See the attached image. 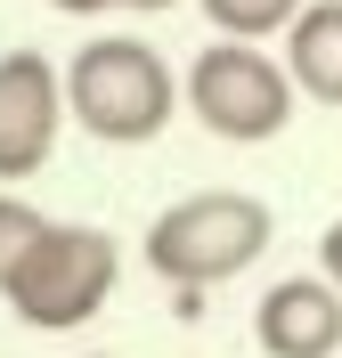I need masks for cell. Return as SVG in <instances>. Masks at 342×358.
<instances>
[{
  "mask_svg": "<svg viewBox=\"0 0 342 358\" xmlns=\"http://www.w3.org/2000/svg\"><path fill=\"white\" fill-rule=\"evenodd\" d=\"M269 203L236 196V187H204V196L163 203L155 228H147V268L163 285H220V277H245L261 252H269Z\"/></svg>",
  "mask_w": 342,
  "mask_h": 358,
  "instance_id": "cell-1",
  "label": "cell"
},
{
  "mask_svg": "<svg viewBox=\"0 0 342 358\" xmlns=\"http://www.w3.org/2000/svg\"><path fill=\"white\" fill-rule=\"evenodd\" d=\"M66 106H73V122L90 138H106V147H147V138L180 114V82H171V66H163L147 41L106 33V41L73 49Z\"/></svg>",
  "mask_w": 342,
  "mask_h": 358,
  "instance_id": "cell-2",
  "label": "cell"
},
{
  "mask_svg": "<svg viewBox=\"0 0 342 358\" xmlns=\"http://www.w3.org/2000/svg\"><path fill=\"white\" fill-rule=\"evenodd\" d=\"M114 277H122V245L106 228H49L8 285V310L41 334H66V326H90L106 310Z\"/></svg>",
  "mask_w": 342,
  "mask_h": 358,
  "instance_id": "cell-3",
  "label": "cell"
},
{
  "mask_svg": "<svg viewBox=\"0 0 342 358\" xmlns=\"http://www.w3.org/2000/svg\"><path fill=\"white\" fill-rule=\"evenodd\" d=\"M187 114L212 138H236V147L277 138L294 122V73L277 66V57H261L252 41H212L187 66Z\"/></svg>",
  "mask_w": 342,
  "mask_h": 358,
  "instance_id": "cell-4",
  "label": "cell"
},
{
  "mask_svg": "<svg viewBox=\"0 0 342 358\" xmlns=\"http://www.w3.org/2000/svg\"><path fill=\"white\" fill-rule=\"evenodd\" d=\"M66 82L41 49H0V179H33L57 155V122H66Z\"/></svg>",
  "mask_w": 342,
  "mask_h": 358,
  "instance_id": "cell-5",
  "label": "cell"
},
{
  "mask_svg": "<svg viewBox=\"0 0 342 358\" xmlns=\"http://www.w3.org/2000/svg\"><path fill=\"white\" fill-rule=\"evenodd\" d=\"M252 342L269 358H334L342 350V285L334 277H277L252 310Z\"/></svg>",
  "mask_w": 342,
  "mask_h": 358,
  "instance_id": "cell-6",
  "label": "cell"
},
{
  "mask_svg": "<svg viewBox=\"0 0 342 358\" xmlns=\"http://www.w3.org/2000/svg\"><path fill=\"white\" fill-rule=\"evenodd\" d=\"M285 73H294L301 98L342 106V0H310L285 24Z\"/></svg>",
  "mask_w": 342,
  "mask_h": 358,
  "instance_id": "cell-7",
  "label": "cell"
},
{
  "mask_svg": "<svg viewBox=\"0 0 342 358\" xmlns=\"http://www.w3.org/2000/svg\"><path fill=\"white\" fill-rule=\"evenodd\" d=\"M301 8H310V0H204V17L220 24L228 41H269V33H285Z\"/></svg>",
  "mask_w": 342,
  "mask_h": 358,
  "instance_id": "cell-8",
  "label": "cell"
},
{
  "mask_svg": "<svg viewBox=\"0 0 342 358\" xmlns=\"http://www.w3.org/2000/svg\"><path fill=\"white\" fill-rule=\"evenodd\" d=\"M49 228H57V220H41L24 196H0V293L17 285V268L33 261V245H41Z\"/></svg>",
  "mask_w": 342,
  "mask_h": 358,
  "instance_id": "cell-9",
  "label": "cell"
},
{
  "mask_svg": "<svg viewBox=\"0 0 342 358\" xmlns=\"http://www.w3.org/2000/svg\"><path fill=\"white\" fill-rule=\"evenodd\" d=\"M318 268H326V277H334V285H342V220H334V228H326V236H318Z\"/></svg>",
  "mask_w": 342,
  "mask_h": 358,
  "instance_id": "cell-10",
  "label": "cell"
},
{
  "mask_svg": "<svg viewBox=\"0 0 342 358\" xmlns=\"http://www.w3.org/2000/svg\"><path fill=\"white\" fill-rule=\"evenodd\" d=\"M49 8H66V17H98V8H114V0H49Z\"/></svg>",
  "mask_w": 342,
  "mask_h": 358,
  "instance_id": "cell-11",
  "label": "cell"
},
{
  "mask_svg": "<svg viewBox=\"0 0 342 358\" xmlns=\"http://www.w3.org/2000/svg\"><path fill=\"white\" fill-rule=\"evenodd\" d=\"M122 8H147V17H155V8H171V0H122Z\"/></svg>",
  "mask_w": 342,
  "mask_h": 358,
  "instance_id": "cell-12",
  "label": "cell"
}]
</instances>
